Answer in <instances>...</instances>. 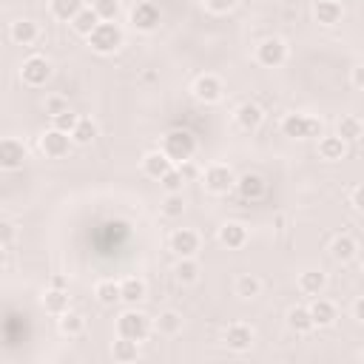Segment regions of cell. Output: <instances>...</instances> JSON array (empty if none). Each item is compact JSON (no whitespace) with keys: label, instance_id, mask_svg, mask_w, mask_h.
Listing matches in <instances>:
<instances>
[{"label":"cell","instance_id":"6da1fadb","mask_svg":"<svg viewBox=\"0 0 364 364\" xmlns=\"http://www.w3.org/2000/svg\"><path fill=\"white\" fill-rule=\"evenodd\" d=\"M159 151L176 165V162L193 159V154H196V139H193L191 131H185V128H173V131H168V134L162 136V148H159Z\"/></svg>","mask_w":364,"mask_h":364},{"label":"cell","instance_id":"7a4b0ae2","mask_svg":"<svg viewBox=\"0 0 364 364\" xmlns=\"http://www.w3.org/2000/svg\"><path fill=\"white\" fill-rule=\"evenodd\" d=\"M122 40H125L122 28H119L117 23H102V20H100V23L94 26V31L88 34V46H91V51H97V54H114V51H119Z\"/></svg>","mask_w":364,"mask_h":364},{"label":"cell","instance_id":"3957f363","mask_svg":"<svg viewBox=\"0 0 364 364\" xmlns=\"http://www.w3.org/2000/svg\"><path fill=\"white\" fill-rule=\"evenodd\" d=\"M154 330V324H151V318L145 316V313H139V310H125V313H119V318H117V333L122 336V338H131V341H145L148 338V333Z\"/></svg>","mask_w":364,"mask_h":364},{"label":"cell","instance_id":"277c9868","mask_svg":"<svg viewBox=\"0 0 364 364\" xmlns=\"http://www.w3.org/2000/svg\"><path fill=\"white\" fill-rule=\"evenodd\" d=\"M279 128L290 139H318L321 136V122L307 114H287Z\"/></svg>","mask_w":364,"mask_h":364},{"label":"cell","instance_id":"5b68a950","mask_svg":"<svg viewBox=\"0 0 364 364\" xmlns=\"http://www.w3.org/2000/svg\"><path fill=\"white\" fill-rule=\"evenodd\" d=\"M20 80H23L26 85H31V88L46 85V82L51 80V63H48L46 57H40V54L26 57L23 65H20Z\"/></svg>","mask_w":364,"mask_h":364},{"label":"cell","instance_id":"8992f818","mask_svg":"<svg viewBox=\"0 0 364 364\" xmlns=\"http://www.w3.org/2000/svg\"><path fill=\"white\" fill-rule=\"evenodd\" d=\"M159 20H162V11H159V6L151 3V0H142V3H136V6L131 9V26H134L136 31H142V34L156 31V28H159Z\"/></svg>","mask_w":364,"mask_h":364},{"label":"cell","instance_id":"52a82bcc","mask_svg":"<svg viewBox=\"0 0 364 364\" xmlns=\"http://www.w3.org/2000/svg\"><path fill=\"white\" fill-rule=\"evenodd\" d=\"M256 60L259 65L264 68H279L284 60H287V43L282 37H264L259 46H256Z\"/></svg>","mask_w":364,"mask_h":364},{"label":"cell","instance_id":"ba28073f","mask_svg":"<svg viewBox=\"0 0 364 364\" xmlns=\"http://www.w3.org/2000/svg\"><path fill=\"white\" fill-rule=\"evenodd\" d=\"M202 179H205V188H208L210 193H216V196L230 193L233 185H236V173H233L228 165H210V168L202 173Z\"/></svg>","mask_w":364,"mask_h":364},{"label":"cell","instance_id":"9c48e42d","mask_svg":"<svg viewBox=\"0 0 364 364\" xmlns=\"http://www.w3.org/2000/svg\"><path fill=\"white\" fill-rule=\"evenodd\" d=\"M193 97L199 100V102H205V105H213V102H219L222 100V80L216 77V74H202V77H196L193 80Z\"/></svg>","mask_w":364,"mask_h":364},{"label":"cell","instance_id":"30bf717a","mask_svg":"<svg viewBox=\"0 0 364 364\" xmlns=\"http://www.w3.org/2000/svg\"><path fill=\"white\" fill-rule=\"evenodd\" d=\"M26 145L20 142V139H11V136H3L0 139V168L3 171H17V168H23V162H26Z\"/></svg>","mask_w":364,"mask_h":364},{"label":"cell","instance_id":"8fae6325","mask_svg":"<svg viewBox=\"0 0 364 364\" xmlns=\"http://www.w3.org/2000/svg\"><path fill=\"white\" fill-rule=\"evenodd\" d=\"M68 148H71V136L63 134V131H57V128H48V131L40 136V151H43L48 159H60V156H65Z\"/></svg>","mask_w":364,"mask_h":364},{"label":"cell","instance_id":"7c38bea8","mask_svg":"<svg viewBox=\"0 0 364 364\" xmlns=\"http://www.w3.org/2000/svg\"><path fill=\"white\" fill-rule=\"evenodd\" d=\"M233 188L247 202H256V199H262L267 193V182H264L262 173H242V176H236V185Z\"/></svg>","mask_w":364,"mask_h":364},{"label":"cell","instance_id":"4fadbf2b","mask_svg":"<svg viewBox=\"0 0 364 364\" xmlns=\"http://www.w3.org/2000/svg\"><path fill=\"white\" fill-rule=\"evenodd\" d=\"M171 250L176 253V259L196 256V250H199V236H196V230H191V228H176V230L171 233Z\"/></svg>","mask_w":364,"mask_h":364},{"label":"cell","instance_id":"5bb4252c","mask_svg":"<svg viewBox=\"0 0 364 364\" xmlns=\"http://www.w3.org/2000/svg\"><path fill=\"white\" fill-rule=\"evenodd\" d=\"M310 318H313V327H330L336 318H338V310L333 301L321 299V296H313V304L307 307Z\"/></svg>","mask_w":364,"mask_h":364},{"label":"cell","instance_id":"9a60e30c","mask_svg":"<svg viewBox=\"0 0 364 364\" xmlns=\"http://www.w3.org/2000/svg\"><path fill=\"white\" fill-rule=\"evenodd\" d=\"M253 327H247V324H230L228 330H225V344L230 347V350H236V353H245V350H250L253 347Z\"/></svg>","mask_w":364,"mask_h":364},{"label":"cell","instance_id":"2e32d148","mask_svg":"<svg viewBox=\"0 0 364 364\" xmlns=\"http://www.w3.org/2000/svg\"><path fill=\"white\" fill-rule=\"evenodd\" d=\"M313 17H316L318 26H336V23H341L344 9H341L338 0H316V6H313Z\"/></svg>","mask_w":364,"mask_h":364},{"label":"cell","instance_id":"e0dca14e","mask_svg":"<svg viewBox=\"0 0 364 364\" xmlns=\"http://www.w3.org/2000/svg\"><path fill=\"white\" fill-rule=\"evenodd\" d=\"M219 242L228 247V250H239L247 245V228L242 222H225L219 228Z\"/></svg>","mask_w":364,"mask_h":364},{"label":"cell","instance_id":"ac0fdd59","mask_svg":"<svg viewBox=\"0 0 364 364\" xmlns=\"http://www.w3.org/2000/svg\"><path fill=\"white\" fill-rule=\"evenodd\" d=\"M145 296H148V287H145V282H142V279L131 276V279L119 282V301H122V304L136 307V304H139Z\"/></svg>","mask_w":364,"mask_h":364},{"label":"cell","instance_id":"d6986e66","mask_svg":"<svg viewBox=\"0 0 364 364\" xmlns=\"http://www.w3.org/2000/svg\"><path fill=\"white\" fill-rule=\"evenodd\" d=\"M9 37H11V43H17V46H31V43L40 37V31H37V23H34V20L20 17V20L11 23Z\"/></svg>","mask_w":364,"mask_h":364},{"label":"cell","instance_id":"ffe728a7","mask_svg":"<svg viewBox=\"0 0 364 364\" xmlns=\"http://www.w3.org/2000/svg\"><path fill=\"white\" fill-rule=\"evenodd\" d=\"M262 119H264V111H262L256 102H242V105L236 108V125H239L242 131H256V128L262 125Z\"/></svg>","mask_w":364,"mask_h":364},{"label":"cell","instance_id":"44dd1931","mask_svg":"<svg viewBox=\"0 0 364 364\" xmlns=\"http://www.w3.org/2000/svg\"><path fill=\"white\" fill-rule=\"evenodd\" d=\"M344 154H347V142H344L338 134H333V136H321V139H318V156H321V159H327V162H338V159H344Z\"/></svg>","mask_w":364,"mask_h":364},{"label":"cell","instance_id":"7402d4cb","mask_svg":"<svg viewBox=\"0 0 364 364\" xmlns=\"http://www.w3.org/2000/svg\"><path fill=\"white\" fill-rule=\"evenodd\" d=\"M355 253H358V242L353 236H347V233H341V236H336L330 242V256L336 262H341V264L350 262V259H355Z\"/></svg>","mask_w":364,"mask_h":364},{"label":"cell","instance_id":"603a6c76","mask_svg":"<svg viewBox=\"0 0 364 364\" xmlns=\"http://www.w3.org/2000/svg\"><path fill=\"white\" fill-rule=\"evenodd\" d=\"M168 168H173V162H171L162 151H148V154L142 156V171H145L151 179H159Z\"/></svg>","mask_w":364,"mask_h":364},{"label":"cell","instance_id":"cb8c5ba5","mask_svg":"<svg viewBox=\"0 0 364 364\" xmlns=\"http://www.w3.org/2000/svg\"><path fill=\"white\" fill-rule=\"evenodd\" d=\"M324 287H327V276H324L321 270H304V273L299 276V290H301L304 296H321Z\"/></svg>","mask_w":364,"mask_h":364},{"label":"cell","instance_id":"d4e9b609","mask_svg":"<svg viewBox=\"0 0 364 364\" xmlns=\"http://www.w3.org/2000/svg\"><path fill=\"white\" fill-rule=\"evenodd\" d=\"M151 324H154V330L159 336H176V333H182V316L176 310H162Z\"/></svg>","mask_w":364,"mask_h":364},{"label":"cell","instance_id":"484cf974","mask_svg":"<svg viewBox=\"0 0 364 364\" xmlns=\"http://www.w3.org/2000/svg\"><path fill=\"white\" fill-rule=\"evenodd\" d=\"M100 23V17H97V11H94V6H82L74 17H71V28L80 34V37H88L91 31H94V26Z\"/></svg>","mask_w":364,"mask_h":364},{"label":"cell","instance_id":"4316f807","mask_svg":"<svg viewBox=\"0 0 364 364\" xmlns=\"http://www.w3.org/2000/svg\"><path fill=\"white\" fill-rule=\"evenodd\" d=\"M43 307L54 316L65 313L68 310V287H48L46 296H43Z\"/></svg>","mask_w":364,"mask_h":364},{"label":"cell","instance_id":"83f0119b","mask_svg":"<svg viewBox=\"0 0 364 364\" xmlns=\"http://www.w3.org/2000/svg\"><path fill=\"white\" fill-rule=\"evenodd\" d=\"M336 134H338L344 142H358V139H361V134H364V125H361V119H358V117L347 114V117H341V119H338Z\"/></svg>","mask_w":364,"mask_h":364},{"label":"cell","instance_id":"f1b7e54d","mask_svg":"<svg viewBox=\"0 0 364 364\" xmlns=\"http://www.w3.org/2000/svg\"><path fill=\"white\" fill-rule=\"evenodd\" d=\"M57 324H60V333L68 336V338H74V336H80V333L85 330V318H82L80 313H74V310L60 313V316H57Z\"/></svg>","mask_w":364,"mask_h":364},{"label":"cell","instance_id":"f546056e","mask_svg":"<svg viewBox=\"0 0 364 364\" xmlns=\"http://www.w3.org/2000/svg\"><path fill=\"white\" fill-rule=\"evenodd\" d=\"M233 293H236L239 299H256V296L262 293V282H259L256 276H250V273H242V276H236V282H233Z\"/></svg>","mask_w":364,"mask_h":364},{"label":"cell","instance_id":"4dcf8cb0","mask_svg":"<svg viewBox=\"0 0 364 364\" xmlns=\"http://www.w3.org/2000/svg\"><path fill=\"white\" fill-rule=\"evenodd\" d=\"M111 355H114V361H119V364L136 361V358H139V344L119 336V341H114V347H111Z\"/></svg>","mask_w":364,"mask_h":364},{"label":"cell","instance_id":"1f68e13d","mask_svg":"<svg viewBox=\"0 0 364 364\" xmlns=\"http://www.w3.org/2000/svg\"><path fill=\"white\" fill-rule=\"evenodd\" d=\"M68 136H71V142H77V145H91V142L97 139V125H94L88 117H80L77 125H74V131H71Z\"/></svg>","mask_w":364,"mask_h":364},{"label":"cell","instance_id":"d6a6232c","mask_svg":"<svg viewBox=\"0 0 364 364\" xmlns=\"http://www.w3.org/2000/svg\"><path fill=\"white\" fill-rule=\"evenodd\" d=\"M94 296H97V301L105 304V307L117 304V301H119V282H114V279H102V282H97Z\"/></svg>","mask_w":364,"mask_h":364},{"label":"cell","instance_id":"836d02e7","mask_svg":"<svg viewBox=\"0 0 364 364\" xmlns=\"http://www.w3.org/2000/svg\"><path fill=\"white\" fill-rule=\"evenodd\" d=\"M287 327L290 330H296V333H310L313 330V318H310V313H307V307H290L287 310Z\"/></svg>","mask_w":364,"mask_h":364},{"label":"cell","instance_id":"e575fe53","mask_svg":"<svg viewBox=\"0 0 364 364\" xmlns=\"http://www.w3.org/2000/svg\"><path fill=\"white\" fill-rule=\"evenodd\" d=\"M173 273H176V279H179L182 284H193V282L199 279V264H196L193 256H185V259H179V262L173 264Z\"/></svg>","mask_w":364,"mask_h":364},{"label":"cell","instance_id":"d590c367","mask_svg":"<svg viewBox=\"0 0 364 364\" xmlns=\"http://www.w3.org/2000/svg\"><path fill=\"white\" fill-rule=\"evenodd\" d=\"M82 6H85L82 0H51V14H54L57 20H63V23H71V17H74Z\"/></svg>","mask_w":364,"mask_h":364},{"label":"cell","instance_id":"8d00e7d4","mask_svg":"<svg viewBox=\"0 0 364 364\" xmlns=\"http://www.w3.org/2000/svg\"><path fill=\"white\" fill-rule=\"evenodd\" d=\"M159 210H162V216H168V219L182 216V213H185V199H182V191H179V193H165V199H162Z\"/></svg>","mask_w":364,"mask_h":364},{"label":"cell","instance_id":"74e56055","mask_svg":"<svg viewBox=\"0 0 364 364\" xmlns=\"http://www.w3.org/2000/svg\"><path fill=\"white\" fill-rule=\"evenodd\" d=\"M94 11H97V17H100L102 23H117V17H119V3H117V0H97V3H94Z\"/></svg>","mask_w":364,"mask_h":364},{"label":"cell","instance_id":"f35d334b","mask_svg":"<svg viewBox=\"0 0 364 364\" xmlns=\"http://www.w3.org/2000/svg\"><path fill=\"white\" fill-rule=\"evenodd\" d=\"M156 182L165 188V193H179V191H182V185H185V179L179 176V171H176V168H168Z\"/></svg>","mask_w":364,"mask_h":364},{"label":"cell","instance_id":"ab89813d","mask_svg":"<svg viewBox=\"0 0 364 364\" xmlns=\"http://www.w3.org/2000/svg\"><path fill=\"white\" fill-rule=\"evenodd\" d=\"M77 114L71 111V108H65L63 114H57V117H51V128H57V131H63V134H71L74 131V125H77Z\"/></svg>","mask_w":364,"mask_h":364},{"label":"cell","instance_id":"60d3db41","mask_svg":"<svg viewBox=\"0 0 364 364\" xmlns=\"http://www.w3.org/2000/svg\"><path fill=\"white\" fill-rule=\"evenodd\" d=\"M65 108H68V100L60 97V94H54V97L46 100V114H48V117H57V114H63Z\"/></svg>","mask_w":364,"mask_h":364},{"label":"cell","instance_id":"b9f144b4","mask_svg":"<svg viewBox=\"0 0 364 364\" xmlns=\"http://www.w3.org/2000/svg\"><path fill=\"white\" fill-rule=\"evenodd\" d=\"M173 168L179 171V176H182L185 182H193V179L199 176V168H196V162H193V159H185V162H176Z\"/></svg>","mask_w":364,"mask_h":364},{"label":"cell","instance_id":"7bdbcfd3","mask_svg":"<svg viewBox=\"0 0 364 364\" xmlns=\"http://www.w3.org/2000/svg\"><path fill=\"white\" fill-rule=\"evenodd\" d=\"M236 6V0H205V9L213 14H228Z\"/></svg>","mask_w":364,"mask_h":364},{"label":"cell","instance_id":"ee69618b","mask_svg":"<svg viewBox=\"0 0 364 364\" xmlns=\"http://www.w3.org/2000/svg\"><path fill=\"white\" fill-rule=\"evenodd\" d=\"M14 236H17L14 225H11V222H0V245H3V247H9V245L14 242Z\"/></svg>","mask_w":364,"mask_h":364},{"label":"cell","instance_id":"f6af8a7d","mask_svg":"<svg viewBox=\"0 0 364 364\" xmlns=\"http://www.w3.org/2000/svg\"><path fill=\"white\" fill-rule=\"evenodd\" d=\"M350 82H353V88H355V91H361V88H364V68H361V65H355V68H353Z\"/></svg>","mask_w":364,"mask_h":364},{"label":"cell","instance_id":"bcb514c9","mask_svg":"<svg viewBox=\"0 0 364 364\" xmlns=\"http://www.w3.org/2000/svg\"><path fill=\"white\" fill-rule=\"evenodd\" d=\"M350 208H353L355 213H361V208H364V205H361V185H355V188L350 191Z\"/></svg>","mask_w":364,"mask_h":364},{"label":"cell","instance_id":"7dc6e473","mask_svg":"<svg viewBox=\"0 0 364 364\" xmlns=\"http://www.w3.org/2000/svg\"><path fill=\"white\" fill-rule=\"evenodd\" d=\"M353 321H355V324L364 321V299H361V296L353 301Z\"/></svg>","mask_w":364,"mask_h":364},{"label":"cell","instance_id":"c3c4849f","mask_svg":"<svg viewBox=\"0 0 364 364\" xmlns=\"http://www.w3.org/2000/svg\"><path fill=\"white\" fill-rule=\"evenodd\" d=\"M48 287H68V282H65L63 276H51V282H48Z\"/></svg>","mask_w":364,"mask_h":364},{"label":"cell","instance_id":"681fc988","mask_svg":"<svg viewBox=\"0 0 364 364\" xmlns=\"http://www.w3.org/2000/svg\"><path fill=\"white\" fill-rule=\"evenodd\" d=\"M6 264H9V250H6L3 245H0V270H3Z\"/></svg>","mask_w":364,"mask_h":364},{"label":"cell","instance_id":"f907efd6","mask_svg":"<svg viewBox=\"0 0 364 364\" xmlns=\"http://www.w3.org/2000/svg\"><path fill=\"white\" fill-rule=\"evenodd\" d=\"M0 336H3V324H0Z\"/></svg>","mask_w":364,"mask_h":364}]
</instances>
